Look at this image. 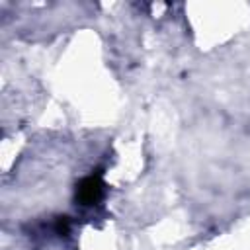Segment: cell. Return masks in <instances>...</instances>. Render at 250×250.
Listing matches in <instances>:
<instances>
[{
  "label": "cell",
  "instance_id": "1",
  "mask_svg": "<svg viewBox=\"0 0 250 250\" xmlns=\"http://www.w3.org/2000/svg\"><path fill=\"white\" fill-rule=\"evenodd\" d=\"M76 195H78V201L82 205H94V203H98L102 199V195H104V184H102V180L98 176L84 178L80 182V186H78Z\"/></svg>",
  "mask_w": 250,
  "mask_h": 250
}]
</instances>
